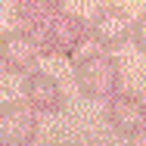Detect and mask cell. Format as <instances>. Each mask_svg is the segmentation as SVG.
Returning a JSON list of instances; mask_svg holds the SVG:
<instances>
[{"mask_svg":"<svg viewBox=\"0 0 146 146\" xmlns=\"http://www.w3.org/2000/svg\"><path fill=\"white\" fill-rule=\"evenodd\" d=\"M56 9H62V0H16V19L25 22V28H37Z\"/></svg>","mask_w":146,"mask_h":146,"instance_id":"8","label":"cell"},{"mask_svg":"<svg viewBox=\"0 0 146 146\" xmlns=\"http://www.w3.org/2000/svg\"><path fill=\"white\" fill-rule=\"evenodd\" d=\"M75 84L87 100H109L121 90V65L109 50H93L75 62Z\"/></svg>","mask_w":146,"mask_h":146,"instance_id":"2","label":"cell"},{"mask_svg":"<svg viewBox=\"0 0 146 146\" xmlns=\"http://www.w3.org/2000/svg\"><path fill=\"white\" fill-rule=\"evenodd\" d=\"M37 140V112L22 100L0 103V146H28Z\"/></svg>","mask_w":146,"mask_h":146,"instance_id":"5","label":"cell"},{"mask_svg":"<svg viewBox=\"0 0 146 146\" xmlns=\"http://www.w3.org/2000/svg\"><path fill=\"white\" fill-rule=\"evenodd\" d=\"M40 59V47H37V37L34 31H22V28H13V31H3L0 34V65L13 75H25L37 65Z\"/></svg>","mask_w":146,"mask_h":146,"instance_id":"6","label":"cell"},{"mask_svg":"<svg viewBox=\"0 0 146 146\" xmlns=\"http://www.w3.org/2000/svg\"><path fill=\"white\" fill-rule=\"evenodd\" d=\"M34 31V37H37V47H40V53H47V56H72L84 40H87V22L78 16V13H68V9H56L50 19H44Z\"/></svg>","mask_w":146,"mask_h":146,"instance_id":"1","label":"cell"},{"mask_svg":"<svg viewBox=\"0 0 146 146\" xmlns=\"http://www.w3.org/2000/svg\"><path fill=\"white\" fill-rule=\"evenodd\" d=\"M106 124L121 140H137L146 134V100L127 90H115L106 100Z\"/></svg>","mask_w":146,"mask_h":146,"instance_id":"3","label":"cell"},{"mask_svg":"<svg viewBox=\"0 0 146 146\" xmlns=\"http://www.w3.org/2000/svg\"><path fill=\"white\" fill-rule=\"evenodd\" d=\"M87 37L100 50H121L131 40V16L121 6H100L87 22Z\"/></svg>","mask_w":146,"mask_h":146,"instance_id":"4","label":"cell"},{"mask_svg":"<svg viewBox=\"0 0 146 146\" xmlns=\"http://www.w3.org/2000/svg\"><path fill=\"white\" fill-rule=\"evenodd\" d=\"M131 40H134V47L146 56V13H140V16L131 22Z\"/></svg>","mask_w":146,"mask_h":146,"instance_id":"9","label":"cell"},{"mask_svg":"<svg viewBox=\"0 0 146 146\" xmlns=\"http://www.w3.org/2000/svg\"><path fill=\"white\" fill-rule=\"evenodd\" d=\"M22 96L34 112H50L53 115V112H62V106H65V93L59 87V81L50 72H37V68L25 72Z\"/></svg>","mask_w":146,"mask_h":146,"instance_id":"7","label":"cell"}]
</instances>
